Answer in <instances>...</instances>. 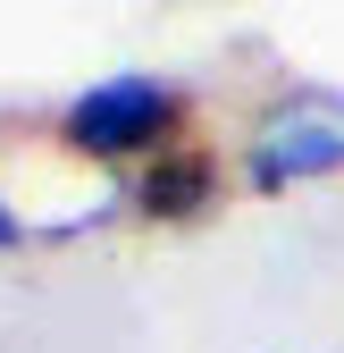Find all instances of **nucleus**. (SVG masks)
Wrapping results in <instances>:
<instances>
[{
	"mask_svg": "<svg viewBox=\"0 0 344 353\" xmlns=\"http://www.w3.org/2000/svg\"><path fill=\"white\" fill-rule=\"evenodd\" d=\"M59 126H67V143L93 152V160H135V152H151L168 126H177V93H168L160 76H109L93 93H76Z\"/></svg>",
	"mask_w": 344,
	"mask_h": 353,
	"instance_id": "nucleus-1",
	"label": "nucleus"
},
{
	"mask_svg": "<svg viewBox=\"0 0 344 353\" xmlns=\"http://www.w3.org/2000/svg\"><path fill=\"white\" fill-rule=\"evenodd\" d=\"M0 244H17V219H9V210H0Z\"/></svg>",
	"mask_w": 344,
	"mask_h": 353,
	"instance_id": "nucleus-4",
	"label": "nucleus"
},
{
	"mask_svg": "<svg viewBox=\"0 0 344 353\" xmlns=\"http://www.w3.org/2000/svg\"><path fill=\"white\" fill-rule=\"evenodd\" d=\"M319 168H344V110L303 93V101H286L261 126V143H252V185H294V176H319Z\"/></svg>",
	"mask_w": 344,
	"mask_h": 353,
	"instance_id": "nucleus-2",
	"label": "nucleus"
},
{
	"mask_svg": "<svg viewBox=\"0 0 344 353\" xmlns=\"http://www.w3.org/2000/svg\"><path fill=\"white\" fill-rule=\"evenodd\" d=\"M210 202V168L202 160H160L151 176H143V210H160V219H185V210H202Z\"/></svg>",
	"mask_w": 344,
	"mask_h": 353,
	"instance_id": "nucleus-3",
	"label": "nucleus"
}]
</instances>
